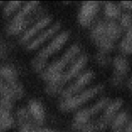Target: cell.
I'll return each mask as SVG.
<instances>
[{"mask_svg":"<svg viewBox=\"0 0 132 132\" xmlns=\"http://www.w3.org/2000/svg\"><path fill=\"white\" fill-rule=\"evenodd\" d=\"M46 15V10L41 6L39 1H30L20 9L7 28L9 35L15 36L25 31Z\"/></svg>","mask_w":132,"mask_h":132,"instance_id":"cell-1","label":"cell"},{"mask_svg":"<svg viewBox=\"0 0 132 132\" xmlns=\"http://www.w3.org/2000/svg\"><path fill=\"white\" fill-rule=\"evenodd\" d=\"M88 62V56L86 54H81L80 56L67 68L63 73L47 82L45 92L52 97L60 95L65 88V86L73 79L77 78L81 74Z\"/></svg>","mask_w":132,"mask_h":132,"instance_id":"cell-2","label":"cell"},{"mask_svg":"<svg viewBox=\"0 0 132 132\" xmlns=\"http://www.w3.org/2000/svg\"><path fill=\"white\" fill-rule=\"evenodd\" d=\"M71 32L65 30L56 36L48 45L40 50L31 61V67L36 73H41L50 58L57 53L68 41Z\"/></svg>","mask_w":132,"mask_h":132,"instance_id":"cell-3","label":"cell"},{"mask_svg":"<svg viewBox=\"0 0 132 132\" xmlns=\"http://www.w3.org/2000/svg\"><path fill=\"white\" fill-rule=\"evenodd\" d=\"M81 50V46L78 44L72 45L59 59L45 68L41 73V78L46 82L55 79L80 56Z\"/></svg>","mask_w":132,"mask_h":132,"instance_id":"cell-4","label":"cell"},{"mask_svg":"<svg viewBox=\"0 0 132 132\" xmlns=\"http://www.w3.org/2000/svg\"><path fill=\"white\" fill-rule=\"evenodd\" d=\"M104 85L99 84L93 87L81 92L79 94L68 99H63L59 104V108L61 112L68 113L76 110L86 103L94 99L104 91Z\"/></svg>","mask_w":132,"mask_h":132,"instance_id":"cell-5","label":"cell"},{"mask_svg":"<svg viewBox=\"0 0 132 132\" xmlns=\"http://www.w3.org/2000/svg\"><path fill=\"white\" fill-rule=\"evenodd\" d=\"M112 101L110 97H103L89 108L80 110L73 117L72 130L76 132H79L85 125L92 121V119L103 112Z\"/></svg>","mask_w":132,"mask_h":132,"instance_id":"cell-6","label":"cell"},{"mask_svg":"<svg viewBox=\"0 0 132 132\" xmlns=\"http://www.w3.org/2000/svg\"><path fill=\"white\" fill-rule=\"evenodd\" d=\"M90 37L100 52L110 54L114 49L115 43L108 37L106 28V21H99L92 29Z\"/></svg>","mask_w":132,"mask_h":132,"instance_id":"cell-7","label":"cell"},{"mask_svg":"<svg viewBox=\"0 0 132 132\" xmlns=\"http://www.w3.org/2000/svg\"><path fill=\"white\" fill-rule=\"evenodd\" d=\"M124 104V100L121 98H116L112 101L109 105L103 111L102 116L95 121L97 132H103L111 126L115 117Z\"/></svg>","mask_w":132,"mask_h":132,"instance_id":"cell-8","label":"cell"},{"mask_svg":"<svg viewBox=\"0 0 132 132\" xmlns=\"http://www.w3.org/2000/svg\"><path fill=\"white\" fill-rule=\"evenodd\" d=\"M95 76V72L92 70L81 73L76 79L73 83L69 85L67 88H65V89L60 94L62 100L74 96L76 94L82 92L85 87L94 79Z\"/></svg>","mask_w":132,"mask_h":132,"instance_id":"cell-9","label":"cell"},{"mask_svg":"<svg viewBox=\"0 0 132 132\" xmlns=\"http://www.w3.org/2000/svg\"><path fill=\"white\" fill-rule=\"evenodd\" d=\"M113 73L111 79L112 86L120 88L122 86L125 78L130 71V63L125 57L117 55L113 60Z\"/></svg>","mask_w":132,"mask_h":132,"instance_id":"cell-10","label":"cell"},{"mask_svg":"<svg viewBox=\"0 0 132 132\" xmlns=\"http://www.w3.org/2000/svg\"><path fill=\"white\" fill-rule=\"evenodd\" d=\"M99 9L100 5L98 1L84 2L80 8L77 15V19L80 25L83 28L90 27L97 15Z\"/></svg>","mask_w":132,"mask_h":132,"instance_id":"cell-11","label":"cell"},{"mask_svg":"<svg viewBox=\"0 0 132 132\" xmlns=\"http://www.w3.org/2000/svg\"><path fill=\"white\" fill-rule=\"evenodd\" d=\"M52 15H46L30 27L26 32H24L21 37L19 42L22 45H28L31 39L34 38L36 35L43 32L46 27H47L52 22Z\"/></svg>","mask_w":132,"mask_h":132,"instance_id":"cell-12","label":"cell"},{"mask_svg":"<svg viewBox=\"0 0 132 132\" xmlns=\"http://www.w3.org/2000/svg\"><path fill=\"white\" fill-rule=\"evenodd\" d=\"M27 109L35 125L39 127L42 126L46 121V112L41 102L36 99H31Z\"/></svg>","mask_w":132,"mask_h":132,"instance_id":"cell-13","label":"cell"},{"mask_svg":"<svg viewBox=\"0 0 132 132\" xmlns=\"http://www.w3.org/2000/svg\"><path fill=\"white\" fill-rule=\"evenodd\" d=\"M61 28V23L60 22H57L54 23L53 25H52V27H50L45 31H43L36 38L34 39L32 42H30L27 45V50H35L38 48L40 46L48 41L55 34L57 33Z\"/></svg>","mask_w":132,"mask_h":132,"instance_id":"cell-14","label":"cell"},{"mask_svg":"<svg viewBox=\"0 0 132 132\" xmlns=\"http://www.w3.org/2000/svg\"><path fill=\"white\" fill-rule=\"evenodd\" d=\"M106 28L108 37L111 40L116 43L122 36L124 32L119 23L117 21L106 20Z\"/></svg>","mask_w":132,"mask_h":132,"instance_id":"cell-15","label":"cell"},{"mask_svg":"<svg viewBox=\"0 0 132 132\" xmlns=\"http://www.w3.org/2000/svg\"><path fill=\"white\" fill-rule=\"evenodd\" d=\"M0 78L8 85L19 82L18 72L10 65H5L0 68Z\"/></svg>","mask_w":132,"mask_h":132,"instance_id":"cell-16","label":"cell"},{"mask_svg":"<svg viewBox=\"0 0 132 132\" xmlns=\"http://www.w3.org/2000/svg\"><path fill=\"white\" fill-rule=\"evenodd\" d=\"M104 14L108 20L117 21L120 19L122 13L120 6L112 2H106L104 7Z\"/></svg>","mask_w":132,"mask_h":132,"instance_id":"cell-17","label":"cell"},{"mask_svg":"<svg viewBox=\"0 0 132 132\" xmlns=\"http://www.w3.org/2000/svg\"><path fill=\"white\" fill-rule=\"evenodd\" d=\"M130 117V114L126 111H122L116 116L112 122L111 127L113 131L119 130H123L126 125L128 123Z\"/></svg>","mask_w":132,"mask_h":132,"instance_id":"cell-18","label":"cell"},{"mask_svg":"<svg viewBox=\"0 0 132 132\" xmlns=\"http://www.w3.org/2000/svg\"><path fill=\"white\" fill-rule=\"evenodd\" d=\"M119 24L123 31L127 32L132 25V14L130 12L122 14L119 19Z\"/></svg>","mask_w":132,"mask_h":132,"instance_id":"cell-19","label":"cell"},{"mask_svg":"<svg viewBox=\"0 0 132 132\" xmlns=\"http://www.w3.org/2000/svg\"><path fill=\"white\" fill-rule=\"evenodd\" d=\"M95 59L98 64L103 68L108 67L111 63V58L108 54L98 52L95 56Z\"/></svg>","mask_w":132,"mask_h":132,"instance_id":"cell-20","label":"cell"},{"mask_svg":"<svg viewBox=\"0 0 132 132\" xmlns=\"http://www.w3.org/2000/svg\"><path fill=\"white\" fill-rule=\"evenodd\" d=\"M21 5V1H10L4 9V14L6 16H9L17 10L20 9Z\"/></svg>","mask_w":132,"mask_h":132,"instance_id":"cell-21","label":"cell"},{"mask_svg":"<svg viewBox=\"0 0 132 132\" xmlns=\"http://www.w3.org/2000/svg\"><path fill=\"white\" fill-rule=\"evenodd\" d=\"M119 50L124 55H131L132 54V43L123 37L121 42L120 43Z\"/></svg>","mask_w":132,"mask_h":132,"instance_id":"cell-22","label":"cell"},{"mask_svg":"<svg viewBox=\"0 0 132 132\" xmlns=\"http://www.w3.org/2000/svg\"><path fill=\"white\" fill-rule=\"evenodd\" d=\"M79 132H97L95 121H91L82 128Z\"/></svg>","mask_w":132,"mask_h":132,"instance_id":"cell-23","label":"cell"},{"mask_svg":"<svg viewBox=\"0 0 132 132\" xmlns=\"http://www.w3.org/2000/svg\"><path fill=\"white\" fill-rule=\"evenodd\" d=\"M120 6L126 10H132V1H121Z\"/></svg>","mask_w":132,"mask_h":132,"instance_id":"cell-24","label":"cell"},{"mask_svg":"<svg viewBox=\"0 0 132 132\" xmlns=\"http://www.w3.org/2000/svg\"><path fill=\"white\" fill-rule=\"evenodd\" d=\"M36 132H59L57 130H53V129L50 128H41L39 127V126H36Z\"/></svg>","mask_w":132,"mask_h":132,"instance_id":"cell-25","label":"cell"},{"mask_svg":"<svg viewBox=\"0 0 132 132\" xmlns=\"http://www.w3.org/2000/svg\"><path fill=\"white\" fill-rule=\"evenodd\" d=\"M123 132H132V120H130L124 128Z\"/></svg>","mask_w":132,"mask_h":132,"instance_id":"cell-26","label":"cell"},{"mask_svg":"<svg viewBox=\"0 0 132 132\" xmlns=\"http://www.w3.org/2000/svg\"><path fill=\"white\" fill-rule=\"evenodd\" d=\"M127 87L130 90L132 91V77H130L127 81Z\"/></svg>","mask_w":132,"mask_h":132,"instance_id":"cell-27","label":"cell"},{"mask_svg":"<svg viewBox=\"0 0 132 132\" xmlns=\"http://www.w3.org/2000/svg\"><path fill=\"white\" fill-rule=\"evenodd\" d=\"M131 28H132V25H131Z\"/></svg>","mask_w":132,"mask_h":132,"instance_id":"cell-28","label":"cell"}]
</instances>
